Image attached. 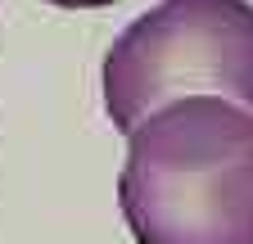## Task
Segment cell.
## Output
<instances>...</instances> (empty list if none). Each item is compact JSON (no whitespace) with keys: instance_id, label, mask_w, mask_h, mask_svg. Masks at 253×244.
<instances>
[{"instance_id":"cell-1","label":"cell","mask_w":253,"mask_h":244,"mask_svg":"<svg viewBox=\"0 0 253 244\" xmlns=\"http://www.w3.org/2000/svg\"><path fill=\"white\" fill-rule=\"evenodd\" d=\"M118 203L136 244H253V109L185 95L126 136Z\"/></svg>"},{"instance_id":"cell-2","label":"cell","mask_w":253,"mask_h":244,"mask_svg":"<svg viewBox=\"0 0 253 244\" xmlns=\"http://www.w3.org/2000/svg\"><path fill=\"white\" fill-rule=\"evenodd\" d=\"M100 81L104 113L126 136L185 95H226L253 109V5L158 0L118 32Z\"/></svg>"},{"instance_id":"cell-3","label":"cell","mask_w":253,"mask_h":244,"mask_svg":"<svg viewBox=\"0 0 253 244\" xmlns=\"http://www.w3.org/2000/svg\"><path fill=\"white\" fill-rule=\"evenodd\" d=\"M50 5H63V9H100V5H113V0H50Z\"/></svg>"}]
</instances>
